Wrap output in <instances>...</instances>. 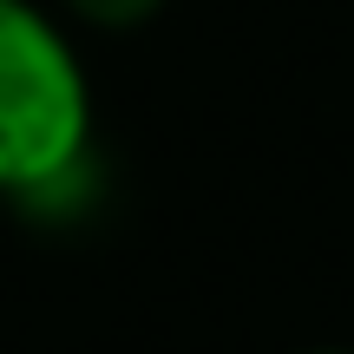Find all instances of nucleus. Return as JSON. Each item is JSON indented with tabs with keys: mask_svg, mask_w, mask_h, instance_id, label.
<instances>
[{
	"mask_svg": "<svg viewBox=\"0 0 354 354\" xmlns=\"http://www.w3.org/2000/svg\"><path fill=\"white\" fill-rule=\"evenodd\" d=\"M308 354H354V348H308Z\"/></svg>",
	"mask_w": 354,
	"mask_h": 354,
	"instance_id": "obj_3",
	"label": "nucleus"
},
{
	"mask_svg": "<svg viewBox=\"0 0 354 354\" xmlns=\"http://www.w3.org/2000/svg\"><path fill=\"white\" fill-rule=\"evenodd\" d=\"M92 151L99 125L79 46L46 7L0 0V203H33Z\"/></svg>",
	"mask_w": 354,
	"mask_h": 354,
	"instance_id": "obj_1",
	"label": "nucleus"
},
{
	"mask_svg": "<svg viewBox=\"0 0 354 354\" xmlns=\"http://www.w3.org/2000/svg\"><path fill=\"white\" fill-rule=\"evenodd\" d=\"M59 7L92 33H131V26H151L165 13V0H59Z\"/></svg>",
	"mask_w": 354,
	"mask_h": 354,
	"instance_id": "obj_2",
	"label": "nucleus"
}]
</instances>
